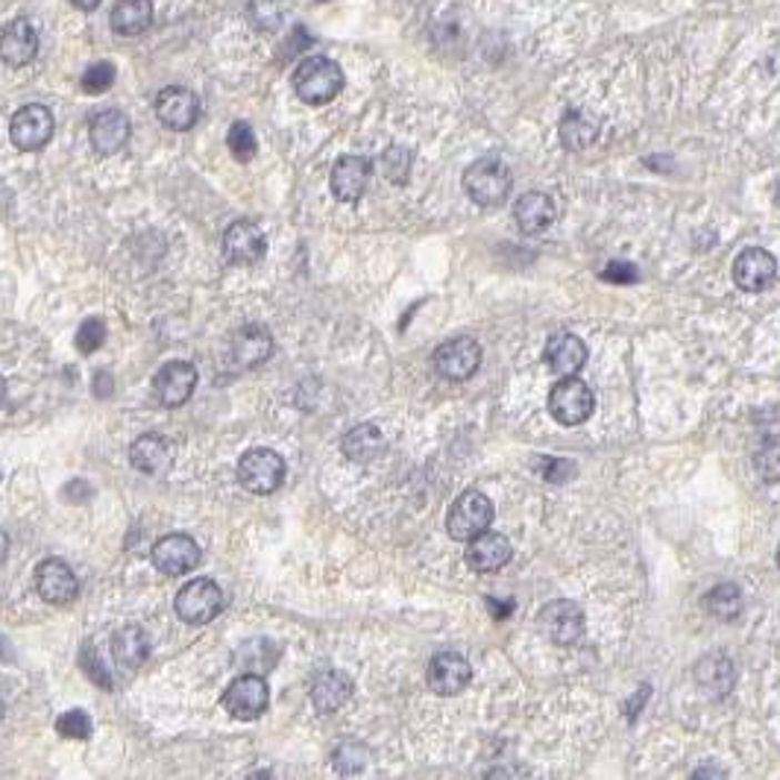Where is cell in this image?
<instances>
[{
  "label": "cell",
  "instance_id": "cell-31",
  "mask_svg": "<svg viewBox=\"0 0 780 780\" xmlns=\"http://www.w3.org/2000/svg\"><path fill=\"white\" fill-rule=\"evenodd\" d=\"M596 135H599V126H596V121H592L590 115L578 112V109L567 112V115H564V121H560V141H564L569 150L590 148L592 141H596Z\"/></svg>",
  "mask_w": 780,
  "mask_h": 780
},
{
  "label": "cell",
  "instance_id": "cell-44",
  "mask_svg": "<svg viewBox=\"0 0 780 780\" xmlns=\"http://www.w3.org/2000/svg\"><path fill=\"white\" fill-rule=\"evenodd\" d=\"M94 382H98V396H109V382H112V378H109V373H98V378H94Z\"/></svg>",
  "mask_w": 780,
  "mask_h": 780
},
{
  "label": "cell",
  "instance_id": "cell-40",
  "mask_svg": "<svg viewBox=\"0 0 780 780\" xmlns=\"http://www.w3.org/2000/svg\"><path fill=\"white\" fill-rule=\"evenodd\" d=\"M754 464L766 482H780V444H766L757 452Z\"/></svg>",
  "mask_w": 780,
  "mask_h": 780
},
{
  "label": "cell",
  "instance_id": "cell-18",
  "mask_svg": "<svg viewBox=\"0 0 780 780\" xmlns=\"http://www.w3.org/2000/svg\"><path fill=\"white\" fill-rule=\"evenodd\" d=\"M369 173H373V164L364 156H341L332 168V176H328V185H332V194H335L341 203H355L362 200V194L369 185Z\"/></svg>",
  "mask_w": 780,
  "mask_h": 780
},
{
  "label": "cell",
  "instance_id": "cell-47",
  "mask_svg": "<svg viewBox=\"0 0 780 780\" xmlns=\"http://www.w3.org/2000/svg\"><path fill=\"white\" fill-rule=\"evenodd\" d=\"M3 403H7V382L0 378V408H3Z\"/></svg>",
  "mask_w": 780,
  "mask_h": 780
},
{
  "label": "cell",
  "instance_id": "cell-12",
  "mask_svg": "<svg viewBox=\"0 0 780 780\" xmlns=\"http://www.w3.org/2000/svg\"><path fill=\"white\" fill-rule=\"evenodd\" d=\"M203 560V551L189 534H168L153 546V564L164 575L194 573Z\"/></svg>",
  "mask_w": 780,
  "mask_h": 780
},
{
  "label": "cell",
  "instance_id": "cell-37",
  "mask_svg": "<svg viewBox=\"0 0 780 780\" xmlns=\"http://www.w3.org/2000/svg\"><path fill=\"white\" fill-rule=\"evenodd\" d=\"M364 763H367V748L358 746V742H344L335 751V769L341 774L362 772Z\"/></svg>",
  "mask_w": 780,
  "mask_h": 780
},
{
  "label": "cell",
  "instance_id": "cell-33",
  "mask_svg": "<svg viewBox=\"0 0 780 780\" xmlns=\"http://www.w3.org/2000/svg\"><path fill=\"white\" fill-rule=\"evenodd\" d=\"M285 18L282 0H246V21L262 30V33H276Z\"/></svg>",
  "mask_w": 780,
  "mask_h": 780
},
{
  "label": "cell",
  "instance_id": "cell-30",
  "mask_svg": "<svg viewBox=\"0 0 780 780\" xmlns=\"http://www.w3.org/2000/svg\"><path fill=\"white\" fill-rule=\"evenodd\" d=\"M733 678H737V672H733V663L725 655H707L698 660L696 681L705 692L725 696V692L733 687Z\"/></svg>",
  "mask_w": 780,
  "mask_h": 780
},
{
  "label": "cell",
  "instance_id": "cell-26",
  "mask_svg": "<svg viewBox=\"0 0 780 780\" xmlns=\"http://www.w3.org/2000/svg\"><path fill=\"white\" fill-rule=\"evenodd\" d=\"M112 657L123 669H139L148 663L150 657V637L139 625H123L112 634Z\"/></svg>",
  "mask_w": 780,
  "mask_h": 780
},
{
  "label": "cell",
  "instance_id": "cell-11",
  "mask_svg": "<svg viewBox=\"0 0 780 780\" xmlns=\"http://www.w3.org/2000/svg\"><path fill=\"white\" fill-rule=\"evenodd\" d=\"M156 118L173 132L191 130L200 118L197 94L185 89V85H168V89L159 91Z\"/></svg>",
  "mask_w": 780,
  "mask_h": 780
},
{
  "label": "cell",
  "instance_id": "cell-22",
  "mask_svg": "<svg viewBox=\"0 0 780 780\" xmlns=\"http://www.w3.org/2000/svg\"><path fill=\"white\" fill-rule=\"evenodd\" d=\"M130 464L144 476H164L173 467V446L162 435H141L130 446Z\"/></svg>",
  "mask_w": 780,
  "mask_h": 780
},
{
  "label": "cell",
  "instance_id": "cell-7",
  "mask_svg": "<svg viewBox=\"0 0 780 780\" xmlns=\"http://www.w3.org/2000/svg\"><path fill=\"white\" fill-rule=\"evenodd\" d=\"M53 130H57L53 112L41 103H27L9 121V139L18 150H27V153L44 148L53 139Z\"/></svg>",
  "mask_w": 780,
  "mask_h": 780
},
{
  "label": "cell",
  "instance_id": "cell-16",
  "mask_svg": "<svg viewBox=\"0 0 780 780\" xmlns=\"http://www.w3.org/2000/svg\"><path fill=\"white\" fill-rule=\"evenodd\" d=\"M267 253V239L253 221H235L223 232V255L232 264H255Z\"/></svg>",
  "mask_w": 780,
  "mask_h": 780
},
{
  "label": "cell",
  "instance_id": "cell-14",
  "mask_svg": "<svg viewBox=\"0 0 780 780\" xmlns=\"http://www.w3.org/2000/svg\"><path fill=\"white\" fill-rule=\"evenodd\" d=\"M197 387V367L189 362H168L153 378V394L164 408L189 403Z\"/></svg>",
  "mask_w": 780,
  "mask_h": 780
},
{
  "label": "cell",
  "instance_id": "cell-2",
  "mask_svg": "<svg viewBox=\"0 0 780 780\" xmlns=\"http://www.w3.org/2000/svg\"><path fill=\"white\" fill-rule=\"evenodd\" d=\"M464 189L478 205H499L508 200L510 189H514V176L510 168L502 159H478L464 173Z\"/></svg>",
  "mask_w": 780,
  "mask_h": 780
},
{
  "label": "cell",
  "instance_id": "cell-45",
  "mask_svg": "<svg viewBox=\"0 0 780 780\" xmlns=\"http://www.w3.org/2000/svg\"><path fill=\"white\" fill-rule=\"evenodd\" d=\"M7 551H9V537L0 531V564H3V558H7Z\"/></svg>",
  "mask_w": 780,
  "mask_h": 780
},
{
  "label": "cell",
  "instance_id": "cell-27",
  "mask_svg": "<svg viewBox=\"0 0 780 780\" xmlns=\"http://www.w3.org/2000/svg\"><path fill=\"white\" fill-rule=\"evenodd\" d=\"M350 698H353V681H350V675L337 672V669L323 672L312 687V705L317 707V713H335Z\"/></svg>",
  "mask_w": 780,
  "mask_h": 780
},
{
  "label": "cell",
  "instance_id": "cell-43",
  "mask_svg": "<svg viewBox=\"0 0 780 780\" xmlns=\"http://www.w3.org/2000/svg\"><path fill=\"white\" fill-rule=\"evenodd\" d=\"M68 3L80 9V12H91V9L100 7V0H68Z\"/></svg>",
  "mask_w": 780,
  "mask_h": 780
},
{
  "label": "cell",
  "instance_id": "cell-28",
  "mask_svg": "<svg viewBox=\"0 0 780 780\" xmlns=\"http://www.w3.org/2000/svg\"><path fill=\"white\" fill-rule=\"evenodd\" d=\"M109 21H112V30L126 39L148 33L153 24V0H118Z\"/></svg>",
  "mask_w": 780,
  "mask_h": 780
},
{
  "label": "cell",
  "instance_id": "cell-19",
  "mask_svg": "<svg viewBox=\"0 0 780 780\" xmlns=\"http://www.w3.org/2000/svg\"><path fill=\"white\" fill-rule=\"evenodd\" d=\"M428 690H435L437 696H455L469 683L473 678V669L458 651H440V655L432 657L428 663Z\"/></svg>",
  "mask_w": 780,
  "mask_h": 780
},
{
  "label": "cell",
  "instance_id": "cell-42",
  "mask_svg": "<svg viewBox=\"0 0 780 780\" xmlns=\"http://www.w3.org/2000/svg\"><path fill=\"white\" fill-rule=\"evenodd\" d=\"M601 280L605 282H637V267L628 262H610L605 271H601Z\"/></svg>",
  "mask_w": 780,
  "mask_h": 780
},
{
  "label": "cell",
  "instance_id": "cell-24",
  "mask_svg": "<svg viewBox=\"0 0 780 780\" xmlns=\"http://www.w3.org/2000/svg\"><path fill=\"white\" fill-rule=\"evenodd\" d=\"M555 203L543 191H528L514 203V221L526 235H540L555 223Z\"/></svg>",
  "mask_w": 780,
  "mask_h": 780
},
{
  "label": "cell",
  "instance_id": "cell-48",
  "mask_svg": "<svg viewBox=\"0 0 780 780\" xmlns=\"http://www.w3.org/2000/svg\"><path fill=\"white\" fill-rule=\"evenodd\" d=\"M778 567H780V549H778Z\"/></svg>",
  "mask_w": 780,
  "mask_h": 780
},
{
  "label": "cell",
  "instance_id": "cell-38",
  "mask_svg": "<svg viewBox=\"0 0 780 780\" xmlns=\"http://www.w3.org/2000/svg\"><path fill=\"white\" fill-rule=\"evenodd\" d=\"M57 731L59 737H68V739H89L91 737L89 713H82V710H68V713H62L57 719Z\"/></svg>",
  "mask_w": 780,
  "mask_h": 780
},
{
  "label": "cell",
  "instance_id": "cell-35",
  "mask_svg": "<svg viewBox=\"0 0 780 780\" xmlns=\"http://www.w3.org/2000/svg\"><path fill=\"white\" fill-rule=\"evenodd\" d=\"M80 85L85 94H103V91H109L115 85V65H112V62H94V65L82 74Z\"/></svg>",
  "mask_w": 780,
  "mask_h": 780
},
{
  "label": "cell",
  "instance_id": "cell-20",
  "mask_svg": "<svg viewBox=\"0 0 780 780\" xmlns=\"http://www.w3.org/2000/svg\"><path fill=\"white\" fill-rule=\"evenodd\" d=\"M89 139L100 156H112L130 141V118L123 115L121 109H103L91 118Z\"/></svg>",
  "mask_w": 780,
  "mask_h": 780
},
{
  "label": "cell",
  "instance_id": "cell-41",
  "mask_svg": "<svg viewBox=\"0 0 780 780\" xmlns=\"http://www.w3.org/2000/svg\"><path fill=\"white\" fill-rule=\"evenodd\" d=\"M80 660H82V669H85V675H89L91 681H98L103 690H109V687H112V678H109L107 666L100 663L98 651L91 649V646H85V649H82Z\"/></svg>",
  "mask_w": 780,
  "mask_h": 780
},
{
  "label": "cell",
  "instance_id": "cell-3",
  "mask_svg": "<svg viewBox=\"0 0 780 780\" xmlns=\"http://www.w3.org/2000/svg\"><path fill=\"white\" fill-rule=\"evenodd\" d=\"M493 523V502L487 499L482 490L460 493L458 499L452 502L449 514H446V531L452 540L469 543L482 531H487Z\"/></svg>",
  "mask_w": 780,
  "mask_h": 780
},
{
  "label": "cell",
  "instance_id": "cell-13",
  "mask_svg": "<svg viewBox=\"0 0 780 780\" xmlns=\"http://www.w3.org/2000/svg\"><path fill=\"white\" fill-rule=\"evenodd\" d=\"M774 276H778V262L763 246H748L733 262V282L748 294L766 291L774 282Z\"/></svg>",
  "mask_w": 780,
  "mask_h": 780
},
{
  "label": "cell",
  "instance_id": "cell-25",
  "mask_svg": "<svg viewBox=\"0 0 780 780\" xmlns=\"http://www.w3.org/2000/svg\"><path fill=\"white\" fill-rule=\"evenodd\" d=\"M584 362H587V346H584L581 337L569 335V332L549 337V344H546V364H549L551 373L575 376L584 367Z\"/></svg>",
  "mask_w": 780,
  "mask_h": 780
},
{
  "label": "cell",
  "instance_id": "cell-36",
  "mask_svg": "<svg viewBox=\"0 0 780 780\" xmlns=\"http://www.w3.org/2000/svg\"><path fill=\"white\" fill-rule=\"evenodd\" d=\"M103 341H107V323L100 321V317H89V321H82V326L77 328V350H80L82 355L98 353L100 346H103Z\"/></svg>",
  "mask_w": 780,
  "mask_h": 780
},
{
  "label": "cell",
  "instance_id": "cell-1",
  "mask_svg": "<svg viewBox=\"0 0 780 780\" xmlns=\"http://www.w3.org/2000/svg\"><path fill=\"white\" fill-rule=\"evenodd\" d=\"M294 91L308 107H323L344 91V71L335 59L308 57L296 65Z\"/></svg>",
  "mask_w": 780,
  "mask_h": 780
},
{
  "label": "cell",
  "instance_id": "cell-8",
  "mask_svg": "<svg viewBox=\"0 0 780 780\" xmlns=\"http://www.w3.org/2000/svg\"><path fill=\"white\" fill-rule=\"evenodd\" d=\"M267 705H271V690H267L262 675H241L230 683V690L223 692V707L241 722L259 719L267 710Z\"/></svg>",
  "mask_w": 780,
  "mask_h": 780
},
{
  "label": "cell",
  "instance_id": "cell-39",
  "mask_svg": "<svg viewBox=\"0 0 780 780\" xmlns=\"http://www.w3.org/2000/svg\"><path fill=\"white\" fill-rule=\"evenodd\" d=\"M408 168H411V153L405 148H391L382 156V171H385V176L391 182H396V185H403L405 180H408Z\"/></svg>",
  "mask_w": 780,
  "mask_h": 780
},
{
  "label": "cell",
  "instance_id": "cell-21",
  "mask_svg": "<svg viewBox=\"0 0 780 780\" xmlns=\"http://www.w3.org/2000/svg\"><path fill=\"white\" fill-rule=\"evenodd\" d=\"M39 53V36H36L33 24L18 18L12 24H7L0 30V59L9 68H24L30 65Z\"/></svg>",
  "mask_w": 780,
  "mask_h": 780
},
{
  "label": "cell",
  "instance_id": "cell-46",
  "mask_svg": "<svg viewBox=\"0 0 780 780\" xmlns=\"http://www.w3.org/2000/svg\"><path fill=\"white\" fill-rule=\"evenodd\" d=\"M549 467H551V469H560V467H564V464H560V460H549ZM546 478H549V482H560L558 473H546Z\"/></svg>",
  "mask_w": 780,
  "mask_h": 780
},
{
  "label": "cell",
  "instance_id": "cell-34",
  "mask_svg": "<svg viewBox=\"0 0 780 780\" xmlns=\"http://www.w3.org/2000/svg\"><path fill=\"white\" fill-rule=\"evenodd\" d=\"M226 141H230L232 156L239 159L241 164L253 162V159H255V150H259V144H255V132L250 130V123H244V121L232 123L230 139H226Z\"/></svg>",
  "mask_w": 780,
  "mask_h": 780
},
{
  "label": "cell",
  "instance_id": "cell-29",
  "mask_svg": "<svg viewBox=\"0 0 780 780\" xmlns=\"http://www.w3.org/2000/svg\"><path fill=\"white\" fill-rule=\"evenodd\" d=\"M341 449H344V455L350 460L367 464V460L378 458L385 452V435L373 423H362V426L346 432L344 440H341Z\"/></svg>",
  "mask_w": 780,
  "mask_h": 780
},
{
  "label": "cell",
  "instance_id": "cell-17",
  "mask_svg": "<svg viewBox=\"0 0 780 780\" xmlns=\"http://www.w3.org/2000/svg\"><path fill=\"white\" fill-rule=\"evenodd\" d=\"M36 590L50 605H68L71 599H77L80 581H77L74 569L68 567L65 560L50 558L36 569Z\"/></svg>",
  "mask_w": 780,
  "mask_h": 780
},
{
  "label": "cell",
  "instance_id": "cell-10",
  "mask_svg": "<svg viewBox=\"0 0 780 780\" xmlns=\"http://www.w3.org/2000/svg\"><path fill=\"white\" fill-rule=\"evenodd\" d=\"M435 367L449 382H464L482 367V346L473 337H452L437 346Z\"/></svg>",
  "mask_w": 780,
  "mask_h": 780
},
{
  "label": "cell",
  "instance_id": "cell-23",
  "mask_svg": "<svg viewBox=\"0 0 780 780\" xmlns=\"http://www.w3.org/2000/svg\"><path fill=\"white\" fill-rule=\"evenodd\" d=\"M510 555H514V549H510L508 537L493 534L490 528H487V531H482L478 537L469 540L467 564L476 569V573H496V569H502L508 564Z\"/></svg>",
  "mask_w": 780,
  "mask_h": 780
},
{
  "label": "cell",
  "instance_id": "cell-15",
  "mask_svg": "<svg viewBox=\"0 0 780 780\" xmlns=\"http://www.w3.org/2000/svg\"><path fill=\"white\" fill-rule=\"evenodd\" d=\"M540 625L551 642H558V646H573V642L581 640L584 614L575 601H567V599L549 601V605L540 610Z\"/></svg>",
  "mask_w": 780,
  "mask_h": 780
},
{
  "label": "cell",
  "instance_id": "cell-6",
  "mask_svg": "<svg viewBox=\"0 0 780 780\" xmlns=\"http://www.w3.org/2000/svg\"><path fill=\"white\" fill-rule=\"evenodd\" d=\"M223 605H226V596L212 578H194L176 592V614L189 625L212 622L223 610Z\"/></svg>",
  "mask_w": 780,
  "mask_h": 780
},
{
  "label": "cell",
  "instance_id": "cell-4",
  "mask_svg": "<svg viewBox=\"0 0 780 780\" xmlns=\"http://www.w3.org/2000/svg\"><path fill=\"white\" fill-rule=\"evenodd\" d=\"M239 478L255 496H271L285 482V460L273 449H250L239 460Z\"/></svg>",
  "mask_w": 780,
  "mask_h": 780
},
{
  "label": "cell",
  "instance_id": "cell-32",
  "mask_svg": "<svg viewBox=\"0 0 780 780\" xmlns=\"http://www.w3.org/2000/svg\"><path fill=\"white\" fill-rule=\"evenodd\" d=\"M705 608L710 610L716 619L733 622V619H739V614H742L746 605H742V592H739L737 584H719V587H713V590L707 592Z\"/></svg>",
  "mask_w": 780,
  "mask_h": 780
},
{
  "label": "cell",
  "instance_id": "cell-9",
  "mask_svg": "<svg viewBox=\"0 0 780 780\" xmlns=\"http://www.w3.org/2000/svg\"><path fill=\"white\" fill-rule=\"evenodd\" d=\"M273 355V337L262 323H246L230 337V367L232 369H253L264 364Z\"/></svg>",
  "mask_w": 780,
  "mask_h": 780
},
{
  "label": "cell",
  "instance_id": "cell-5",
  "mask_svg": "<svg viewBox=\"0 0 780 780\" xmlns=\"http://www.w3.org/2000/svg\"><path fill=\"white\" fill-rule=\"evenodd\" d=\"M596 408V396L590 385H584L581 378L564 376L549 394V414L558 419L560 426H581L584 419H590Z\"/></svg>",
  "mask_w": 780,
  "mask_h": 780
}]
</instances>
